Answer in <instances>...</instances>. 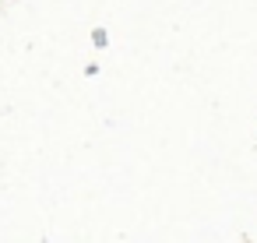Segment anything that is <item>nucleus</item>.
I'll use <instances>...</instances> for the list:
<instances>
[]
</instances>
